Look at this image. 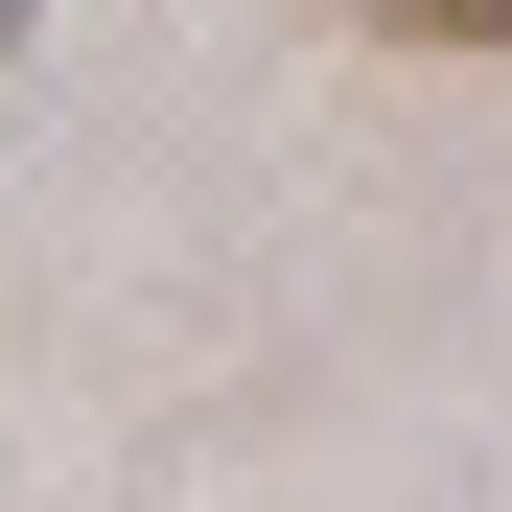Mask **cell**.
I'll return each instance as SVG.
<instances>
[{
    "label": "cell",
    "instance_id": "cell-1",
    "mask_svg": "<svg viewBox=\"0 0 512 512\" xmlns=\"http://www.w3.org/2000/svg\"><path fill=\"white\" fill-rule=\"evenodd\" d=\"M396 47H512V0H373Z\"/></svg>",
    "mask_w": 512,
    "mask_h": 512
},
{
    "label": "cell",
    "instance_id": "cell-2",
    "mask_svg": "<svg viewBox=\"0 0 512 512\" xmlns=\"http://www.w3.org/2000/svg\"><path fill=\"white\" fill-rule=\"evenodd\" d=\"M0 24H24V0H0Z\"/></svg>",
    "mask_w": 512,
    "mask_h": 512
}]
</instances>
